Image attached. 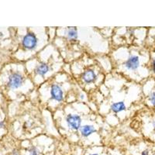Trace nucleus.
Segmentation results:
<instances>
[{
	"label": "nucleus",
	"instance_id": "obj_4",
	"mask_svg": "<svg viewBox=\"0 0 155 155\" xmlns=\"http://www.w3.org/2000/svg\"><path fill=\"white\" fill-rule=\"evenodd\" d=\"M51 99L57 102H61L64 100V91L59 84L54 83L50 88Z\"/></svg>",
	"mask_w": 155,
	"mask_h": 155
},
{
	"label": "nucleus",
	"instance_id": "obj_8",
	"mask_svg": "<svg viewBox=\"0 0 155 155\" xmlns=\"http://www.w3.org/2000/svg\"><path fill=\"white\" fill-rule=\"evenodd\" d=\"M50 70H51V68H50V65L48 64L45 63V62H41L36 66L35 69H34V72L37 75L44 77L49 72Z\"/></svg>",
	"mask_w": 155,
	"mask_h": 155
},
{
	"label": "nucleus",
	"instance_id": "obj_15",
	"mask_svg": "<svg viewBox=\"0 0 155 155\" xmlns=\"http://www.w3.org/2000/svg\"><path fill=\"white\" fill-rule=\"evenodd\" d=\"M11 155H20L19 154V151L17 149H14L12 150V151L11 152Z\"/></svg>",
	"mask_w": 155,
	"mask_h": 155
},
{
	"label": "nucleus",
	"instance_id": "obj_17",
	"mask_svg": "<svg viewBox=\"0 0 155 155\" xmlns=\"http://www.w3.org/2000/svg\"><path fill=\"white\" fill-rule=\"evenodd\" d=\"M88 155H101V154H100V153H96V152H95V153H88Z\"/></svg>",
	"mask_w": 155,
	"mask_h": 155
},
{
	"label": "nucleus",
	"instance_id": "obj_13",
	"mask_svg": "<svg viewBox=\"0 0 155 155\" xmlns=\"http://www.w3.org/2000/svg\"><path fill=\"white\" fill-rule=\"evenodd\" d=\"M140 155H150V150H149V149H144L143 151L141 152Z\"/></svg>",
	"mask_w": 155,
	"mask_h": 155
},
{
	"label": "nucleus",
	"instance_id": "obj_3",
	"mask_svg": "<svg viewBox=\"0 0 155 155\" xmlns=\"http://www.w3.org/2000/svg\"><path fill=\"white\" fill-rule=\"evenodd\" d=\"M24 78L20 73L13 72L8 78L7 86L10 89H17L23 85Z\"/></svg>",
	"mask_w": 155,
	"mask_h": 155
},
{
	"label": "nucleus",
	"instance_id": "obj_6",
	"mask_svg": "<svg viewBox=\"0 0 155 155\" xmlns=\"http://www.w3.org/2000/svg\"><path fill=\"white\" fill-rule=\"evenodd\" d=\"M81 78L82 81L87 85L94 83L98 78L96 72L93 68H87L84 71V72L81 74Z\"/></svg>",
	"mask_w": 155,
	"mask_h": 155
},
{
	"label": "nucleus",
	"instance_id": "obj_2",
	"mask_svg": "<svg viewBox=\"0 0 155 155\" xmlns=\"http://www.w3.org/2000/svg\"><path fill=\"white\" fill-rule=\"evenodd\" d=\"M65 123L68 128L73 131L79 130L82 124V118L76 113H69L65 118Z\"/></svg>",
	"mask_w": 155,
	"mask_h": 155
},
{
	"label": "nucleus",
	"instance_id": "obj_12",
	"mask_svg": "<svg viewBox=\"0 0 155 155\" xmlns=\"http://www.w3.org/2000/svg\"><path fill=\"white\" fill-rule=\"evenodd\" d=\"M149 102L152 105V106L155 107V92H153L150 93V95L148 97Z\"/></svg>",
	"mask_w": 155,
	"mask_h": 155
},
{
	"label": "nucleus",
	"instance_id": "obj_1",
	"mask_svg": "<svg viewBox=\"0 0 155 155\" xmlns=\"http://www.w3.org/2000/svg\"><path fill=\"white\" fill-rule=\"evenodd\" d=\"M39 40L34 33L28 32L22 39V46L27 51H34L38 47Z\"/></svg>",
	"mask_w": 155,
	"mask_h": 155
},
{
	"label": "nucleus",
	"instance_id": "obj_11",
	"mask_svg": "<svg viewBox=\"0 0 155 155\" xmlns=\"http://www.w3.org/2000/svg\"><path fill=\"white\" fill-rule=\"evenodd\" d=\"M29 155H41V150L36 146H31L28 149Z\"/></svg>",
	"mask_w": 155,
	"mask_h": 155
},
{
	"label": "nucleus",
	"instance_id": "obj_5",
	"mask_svg": "<svg viewBox=\"0 0 155 155\" xmlns=\"http://www.w3.org/2000/svg\"><path fill=\"white\" fill-rule=\"evenodd\" d=\"M124 66L129 71H135L140 66V59L138 55L131 54L124 63Z\"/></svg>",
	"mask_w": 155,
	"mask_h": 155
},
{
	"label": "nucleus",
	"instance_id": "obj_10",
	"mask_svg": "<svg viewBox=\"0 0 155 155\" xmlns=\"http://www.w3.org/2000/svg\"><path fill=\"white\" fill-rule=\"evenodd\" d=\"M68 39L70 41H76L78 37V32L76 27H70L66 33Z\"/></svg>",
	"mask_w": 155,
	"mask_h": 155
},
{
	"label": "nucleus",
	"instance_id": "obj_7",
	"mask_svg": "<svg viewBox=\"0 0 155 155\" xmlns=\"http://www.w3.org/2000/svg\"><path fill=\"white\" fill-rule=\"evenodd\" d=\"M80 134L83 138H88L90 136L92 135L96 132V129L95 128L93 125L92 124H85L82 125L79 130Z\"/></svg>",
	"mask_w": 155,
	"mask_h": 155
},
{
	"label": "nucleus",
	"instance_id": "obj_14",
	"mask_svg": "<svg viewBox=\"0 0 155 155\" xmlns=\"http://www.w3.org/2000/svg\"><path fill=\"white\" fill-rule=\"evenodd\" d=\"M151 69H152V71H153V74H155V58H153V59H152Z\"/></svg>",
	"mask_w": 155,
	"mask_h": 155
},
{
	"label": "nucleus",
	"instance_id": "obj_9",
	"mask_svg": "<svg viewBox=\"0 0 155 155\" xmlns=\"http://www.w3.org/2000/svg\"><path fill=\"white\" fill-rule=\"evenodd\" d=\"M110 109L111 111L114 113H120L121 112L125 111L127 109V106L124 101H120V102H113V104L110 106Z\"/></svg>",
	"mask_w": 155,
	"mask_h": 155
},
{
	"label": "nucleus",
	"instance_id": "obj_16",
	"mask_svg": "<svg viewBox=\"0 0 155 155\" xmlns=\"http://www.w3.org/2000/svg\"><path fill=\"white\" fill-rule=\"evenodd\" d=\"M5 127V123L4 121H0V128H3Z\"/></svg>",
	"mask_w": 155,
	"mask_h": 155
},
{
	"label": "nucleus",
	"instance_id": "obj_19",
	"mask_svg": "<svg viewBox=\"0 0 155 155\" xmlns=\"http://www.w3.org/2000/svg\"><path fill=\"white\" fill-rule=\"evenodd\" d=\"M3 37V34H2V33H0V39L2 38Z\"/></svg>",
	"mask_w": 155,
	"mask_h": 155
},
{
	"label": "nucleus",
	"instance_id": "obj_18",
	"mask_svg": "<svg viewBox=\"0 0 155 155\" xmlns=\"http://www.w3.org/2000/svg\"><path fill=\"white\" fill-rule=\"evenodd\" d=\"M152 126H153V127H154L155 128V121L152 122Z\"/></svg>",
	"mask_w": 155,
	"mask_h": 155
}]
</instances>
